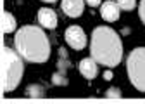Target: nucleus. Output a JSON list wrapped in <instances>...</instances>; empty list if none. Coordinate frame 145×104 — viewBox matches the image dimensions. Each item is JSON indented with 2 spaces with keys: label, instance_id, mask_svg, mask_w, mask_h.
Returning <instances> with one entry per match:
<instances>
[{
  "label": "nucleus",
  "instance_id": "1a4fd4ad",
  "mask_svg": "<svg viewBox=\"0 0 145 104\" xmlns=\"http://www.w3.org/2000/svg\"><path fill=\"white\" fill-rule=\"evenodd\" d=\"M119 5H118V2H105L102 7H100V16L104 17V19L107 21V23H114V21H118L119 19Z\"/></svg>",
  "mask_w": 145,
  "mask_h": 104
},
{
  "label": "nucleus",
  "instance_id": "6ab92c4d",
  "mask_svg": "<svg viewBox=\"0 0 145 104\" xmlns=\"http://www.w3.org/2000/svg\"><path fill=\"white\" fill-rule=\"evenodd\" d=\"M42 2H48V4H54V2H57V0H42Z\"/></svg>",
  "mask_w": 145,
  "mask_h": 104
},
{
  "label": "nucleus",
  "instance_id": "a211bd4d",
  "mask_svg": "<svg viewBox=\"0 0 145 104\" xmlns=\"http://www.w3.org/2000/svg\"><path fill=\"white\" fill-rule=\"evenodd\" d=\"M104 80H112V71H109V69H107V71L104 73Z\"/></svg>",
  "mask_w": 145,
  "mask_h": 104
},
{
  "label": "nucleus",
  "instance_id": "6e6552de",
  "mask_svg": "<svg viewBox=\"0 0 145 104\" xmlns=\"http://www.w3.org/2000/svg\"><path fill=\"white\" fill-rule=\"evenodd\" d=\"M99 63L93 57H86L80 63V73L86 78V80H93L99 75Z\"/></svg>",
  "mask_w": 145,
  "mask_h": 104
},
{
  "label": "nucleus",
  "instance_id": "9b49d317",
  "mask_svg": "<svg viewBox=\"0 0 145 104\" xmlns=\"http://www.w3.org/2000/svg\"><path fill=\"white\" fill-rule=\"evenodd\" d=\"M71 68V63L67 61V52H66V49H59V63H57V69L61 73H66L67 69Z\"/></svg>",
  "mask_w": 145,
  "mask_h": 104
},
{
  "label": "nucleus",
  "instance_id": "f257e3e1",
  "mask_svg": "<svg viewBox=\"0 0 145 104\" xmlns=\"http://www.w3.org/2000/svg\"><path fill=\"white\" fill-rule=\"evenodd\" d=\"M14 45L19 56L28 63H45L50 57V40L38 26L26 24L16 31Z\"/></svg>",
  "mask_w": 145,
  "mask_h": 104
},
{
  "label": "nucleus",
  "instance_id": "4468645a",
  "mask_svg": "<svg viewBox=\"0 0 145 104\" xmlns=\"http://www.w3.org/2000/svg\"><path fill=\"white\" fill-rule=\"evenodd\" d=\"M121 11H133L137 7V0H116Z\"/></svg>",
  "mask_w": 145,
  "mask_h": 104
},
{
  "label": "nucleus",
  "instance_id": "dca6fc26",
  "mask_svg": "<svg viewBox=\"0 0 145 104\" xmlns=\"http://www.w3.org/2000/svg\"><path fill=\"white\" fill-rule=\"evenodd\" d=\"M138 14H140L142 23L145 24V0H140V4H138Z\"/></svg>",
  "mask_w": 145,
  "mask_h": 104
},
{
  "label": "nucleus",
  "instance_id": "39448f33",
  "mask_svg": "<svg viewBox=\"0 0 145 104\" xmlns=\"http://www.w3.org/2000/svg\"><path fill=\"white\" fill-rule=\"evenodd\" d=\"M66 42L74 50H83L86 47V35L80 26H69L66 30Z\"/></svg>",
  "mask_w": 145,
  "mask_h": 104
},
{
  "label": "nucleus",
  "instance_id": "ddd939ff",
  "mask_svg": "<svg viewBox=\"0 0 145 104\" xmlns=\"http://www.w3.org/2000/svg\"><path fill=\"white\" fill-rule=\"evenodd\" d=\"M52 83L54 85H57V87H62V85H67V78H66V73H54L52 75Z\"/></svg>",
  "mask_w": 145,
  "mask_h": 104
},
{
  "label": "nucleus",
  "instance_id": "0eeeda50",
  "mask_svg": "<svg viewBox=\"0 0 145 104\" xmlns=\"http://www.w3.org/2000/svg\"><path fill=\"white\" fill-rule=\"evenodd\" d=\"M61 9L69 17H80L85 9V0H62Z\"/></svg>",
  "mask_w": 145,
  "mask_h": 104
},
{
  "label": "nucleus",
  "instance_id": "7ed1b4c3",
  "mask_svg": "<svg viewBox=\"0 0 145 104\" xmlns=\"http://www.w3.org/2000/svg\"><path fill=\"white\" fill-rule=\"evenodd\" d=\"M24 75V64L19 52L4 45L2 47V90L12 92L17 89Z\"/></svg>",
  "mask_w": 145,
  "mask_h": 104
},
{
  "label": "nucleus",
  "instance_id": "20e7f679",
  "mask_svg": "<svg viewBox=\"0 0 145 104\" xmlns=\"http://www.w3.org/2000/svg\"><path fill=\"white\" fill-rule=\"evenodd\" d=\"M126 71L135 89L145 92V47H137L130 52L126 59Z\"/></svg>",
  "mask_w": 145,
  "mask_h": 104
},
{
  "label": "nucleus",
  "instance_id": "423d86ee",
  "mask_svg": "<svg viewBox=\"0 0 145 104\" xmlns=\"http://www.w3.org/2000/svg\"><path fill=\"white\" fill-rule=\"evenodd\" d=\"M36 17H38V24H40L42 28L54 30V28L57 26V14L54 12L52 9H47V7L38 9V14H36Z\"/></svg>",
  "mask_w": 145,
  "mask_h": 104
},
{
  "label": "nucleus",
  "instance_id": "f8f14e48",
  "mask_svg": "<svg viewBox=\"0 0 145 104\" xmlns=\"http://www.w3.org/2000/svg\"><path fill=\"white\" fill-rule=\"evenodd\" d=\"M26 95L28 97H43L45 95V90H43L42 85L33 83V85H29L28 89H26Z\"/></svg>",
  "mask_w": 145,
  "mask_h": 104
},
{
  "label": "nucleus",
  "instance_id": "2eb2a0df",
  "mask_svg": "<svg viewBox=\"0 0 145 104\" xmlns=\"http://www.w3.org/2000/svg\"><path fill=\"white\" fill-rule=\"evenodd\" d=\"M105 97L107 99H118V97H121V90L118 87H111V89L105 92Z\"/></svg>",
  "mask_w": 145,
  "mask_h": 104
},
{
  "label": "nucleus",
  "instance_id": "9d476101",
  "mask_svg": "<svg viewBox=\"0 0 145 104\" xmlns=\"http://www.w3.org/2000/svg\"><path fill=\"white\" fill-rule=\"evenodd\" d=\"M17 28V23H16V17L10 14V12H2V31L4 33H14Z\"/></svg>",
  "mask_w": 145,
  "mask_h": 104
},
{
  "label": "nucleus",
  "instance_id": "f03ea898",
  "mask_svg": "<svg viewBox=\"0 0 145 104\" xmlns=\"http://www.w3.org/2000/svg\"><path fill=\"white\" fill-rule=\"evenodd\" d=\"M90 56L102 66H118L123 59V43L119 35L109 26H97L92 31Z\"/></svg>",
  "mask_w": 145,
  "mask_h": 104
},
{
  "label": "nucleus",
  "instance_id": "f3484780",
  "mask_svg": "<svg viewBox=\"0 0 145 104\" xmlns=\"http://www.w3.org/2000/svg\"><path fill=\"white\" fill-rule=\"evenodd\" d=\"M100 2H102V0H86V4H88L90 7H99Z\"/></svg>",
  "mask_w": 145,
  "mask_h": 104
}]
</instances>
